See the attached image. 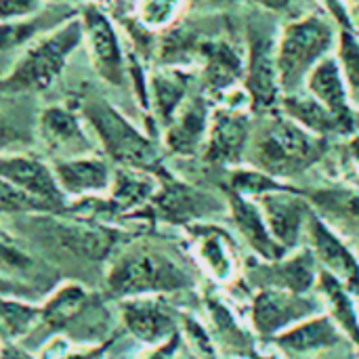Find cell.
<instances>
[{
	"label": "cell",
	"instance_id": "obj_18",
	"mask_svg": "<svg viewBox=\"0 0 359 359\" xmlns=\"http://www.w3.org/2000/svg\"><path fill=\"white\" fill-rule=\"evenodd\" d=\"M248 278L261 288H282L290 292H309L318 282L316 255L311 250H301L290 259L269 261L248 271Z\"/></svg>",
	"mask_w": 359,
	"mask_h": 359
},
{
	"label": "cell",
	"instance_id": "obj_12",
	"mask_svg": "<svg viewBox=\"0 0 359 359\" xmlns=\"http://www.w3.org/2000/svg\"><path fill=\"white\" fill-rule=\"evenodd\" d=\"M50 164L69 202L80 198L105 196L114 183L116 166H111L109 160L99 154L53 160Z\"/></svg>",
	"mask_w": 359,
	"mask_h": 359
},
{
	"label": "cell",
	"instance_id": "obj_34",
	"mask_svg": "<svg viewBox=\"0 0 359 359\" xmlns=\"http://www.w3.org/2000/svg\"><path fill=\"white\" fill-rule=\"evenodd\" d=\"M32 135H27L25 130H21L19 126H15L8 118H4L0 114V154H13V151H21L27 145H32Z\"/></svg>",
	"mask_w": 359,
	"mask_h": 359
},
{
	"label": "cell",
	"instance_id": "obj_16",
	"mask_svg": "<svg viewBox=\"0 0 359 359\" xmlns=\"http://www.w3.org/2000/svg\"><path fill=\"white\" fill-rule=\"evenodd\" d=\"M120 309L128 332L145 345L158 347L177 334V324L172 313L156 297L124 299Z\"/></svg>",
	"mask_w": 359,
	"mask_h": 359
},
{
	"label": "cell",
	"instance_id": "obj_28",
	"mask_svg": "<svg viewBox=\"0 0 359 359\" xmlns=\"http://www.w3.org/2000/svg\"><path fill=\"white\" fill-rule=\"evenodd\" d=\"M324 217L343 221L345 227H359V194L351 189H318L311 194Z\"/></svg>",
	"mask_w": 359,
	"mask_h": 359
},
{
	"label": "cell",
	"instance_id": "obj_17",
	"mask_svg": "<svg viewBox=\"0 0 359 359\" xmlns=\"http://www.w3.org/2000/svg\"><path fill=\"white\" fill-rule=\"evenodd\" d=\"M273 341L280 347V351H284L286 355L313 358L322 351H330L339 347L343 343V330L332 318L318 313L280 332Z\"/></svg>",
	"mask_w": 359,
	"mask_h": 359
},
{
	"label": "cell",
	"instance_id": "obj_2",
	"mask_svg": "<svg viewBox=\"0 0 359 359\" xmlns=\"http://www.w3.org/2000/svg\"><path fill=\"white\" fill-rule=\"evenodd\" d=\"M82 42L84 27L80 13H76L25 46L15 65L0 78V95H38L50 88Z\"/></svg>",
	"mask_w": 359,
	"mask_h": 359
},
{
	"label": "cell",
	"instance_id": "obj_4",
	"mask_svg": "<svg viewBox=\"0 0 359 359\" xmlns=\"http://www.w3.org/2000/svg\"><path fill=\"white\" fill-rule=\"evenodd\" d=\"M82 118L88 126H93L105 156L111 162L118 166L162 175L160 154L156 151L154 143L141 130H137L107 99H88L82 105Z\"/></svg>",
	"mask_w": 359,
	"mask_h": 359
},
{
	"label": "cell",
	"instance_id": "obj_11",
	"mask_svg": "<svg viewBox=\"0 0 359 359\" xmlns=\"http://www.w3.org/2000/svg\"><path fill=\"white\" fill-rule=\"evenodd\" d=\"M278 44L267 32H252L246 69V88L257 109H273L282 103V86L278 76Z\"/></svg>",
	"mask_w": 359,
	"mask_h": 359
},
{
	"label": "cell",
	"instance_id": "obj_3",
	"mask_svg": "<svg viewBox=\"0 0 359 359\" xmlns=\"http://www.w3.org/2000/svg\"><path fill=\"white\" fill-rule=\"evenodd\" d=\"M191 284V276L172 257L149 246L120 252L107 271V290L120 299L185 290Z\"/></svg>",
	"mask_w": 359,
	"mask_h": 359
},
{
	"label": "cell",
	"instance_id": "obj_25",
	"mask_svg": "<svg viewBox=\"0 0 359 359\" xmlns=\"http://www.w3.org/2000/svg\"><path fill=\"white\" fill-rule=\"evenodd\" d=\"M88 305L90 294L82 286L65 284L46 301L44 307H40V320L53 330H63L65 326L76 322Z\"/></svg>",
	"mask_w": 359,
	"mask_h": 359
},
{
	"label": "cell",
	"instance_id": "obj_14",
	"mask_svg": "<svg viewBox=\"0 0 359 359\" xmlns=\"http://www.w3.org/2000/svg\"><path fill=\"white\" fill-rule=\"evenodd\" d=\"M305 231L311 242V252L324 265V271L343 282L349 292L359 294V261L345 242L313 212H309Z\"/></svg>",
	"mask_w": 359,
	"mask_h": 359
},
{
	"label": "cell",
	"instance_id": "obj_37",
	"mask_svg": "<svg viewBox=\"0 0 359 359\" xmlns=\"http://www.w3.org/2000/svg\"><path fill=\"white\" fill-rule=\"evenodd\" d=\"M0 359H34V358H32L27 351H23L21 347L6 343V345H2V347H0Z\"/></svg>",
	"mask_w": 359,
	"mask_h": 359
},
{
	"label": "cell",
	"instance_id": "obj_20",
	"mask_svg": "<svg viewBox=\"0 0 359 359\" xmlns=\"http://www.w3.org/2000/svg\"><path fill=\"white\" fill-rule=\"evenodd\" d=\"M305 84H307V90L343 122L347 133H351L353 130V116H351V107H349V86H347L345 76L341 72L339 59L326 55L309 72Z\"/></svg>",
	"mask_w": 359,
	"mask_h": 359
},
{
	"label": "cell",
	"instance_id": "obj_13",
	"mask_svg": "<svg viewBox=\"0 0 359 359\" xmlns=\"http://www.w3.org/2000/svg\"><path fill=\"white\" fill-rule=\"evenodd\" d=\"M250 141V124L240 107L225 105L210 116L206 137V162L210 164H238Z\"/></svg>",
	"mask_w": 359,
	"mask_h": 359
},
{
	"label": "cell",
	"instance_id": "obj_41",
	"mask_svg": "<svg viewBox=\"0 0 359 359\" xmlns=\"http://www.w3.org/2000/svg\"><path fill=\"white\" fill-rule=\"evenodd\" d=\"M44 2H53V4H61V2H67V0H44Z\"/></svg>",
	"mask_w": 359,
	"mask_h": 359
},
{
	"label": "cell",
	"instance_id": "obj_22",
	"mask_svg": "<svg viewBox=\"0 0 359 359\" xmlns=\"http://www.w3.org/2000/svg\"><path fill=\"white\" fill-rule=\"evenodd\" d=\"M198 55L204 61V78L210 93H231L244 74L240 55L227 42H202Z\"/></svg>",
	"mask_w": 359,
	"mask_h": 359
},
{
	"label": "cell",
	"instance_id": "obj_9",
	"mask_svg": "<svg viewBox=\"0 0 359 359\" xmlns=\"http://www.w3.org/2000/svg\"><path fill=\"white\" fill-rule=\"evenodd\" d=\"M38 137L50 160L93 154V141L84 130L82 114H76L63 105H50L40 111Z\"/></svg>",
	"mask_w": 359,
	"mask_h": 359
},
{
	"label": "cell",
	"instance_id": "obj_24",
	"mask_svg": "<svg viewBox=\"0 0 359 359\" xmlns=\"http://www.w3.org/2000/svg\"><path fill=\"white\" fill-rule=\"evenodd\" d=\"M282 107L288 114V118H292L303 128H307L320 137L332 135V133H347L343 122L324 103H320L309 90L307 93L294 90L290 95H284Z\"/></svg>",
	"mask_w": 359,
	"mask_h": 359
},
{
	"label": "cell",
	"instance_id": "obj_30",
	"mask_svg": "<svg viewBox=\"0 0 359 359\" xmlns=\"http://www.w3.org/2000/svg\"><path fill=\"white\" fill-rule=\"evenodd\" d=\"M40 212H57L63 215L53 204L38 200L19 187H15L11 181L0 177V215H40Z\"/></svg>",
	"mask_w": 359,
	"mask_h": 359
},
{
	"label": "cell",
	"instance_id": "obj_40",
	"mask_svg": "<svg viewBox=\"0 0 359 359\" xmlns=\"http://www.w3.org/2000/svg\"><path fill=\"white\" fill-rule=\"evenodd\" d=\"M351 154H353V160H355V164H358L359 168V139H355V141L351 143Z\"/></svg>",
	"mask_w": 359,
	"mask_h": 359
},
{
	"label": "cell",
	"instance_id": "obj_26",
	"mask_svg": "<svg viewBox=\"0 0 359 359\" xmlns=\"http://www.w3.org/2000/svg\"><path fill=\"white\" fill-rule=\"evenodd\" d=\"M318 286L324 294V303H328L330 307L332 320L355 345H359V316L347 286L328 271H322L318 276Z\"/></svg>",
	"mask_w": 359,
	"mask_h": 359
},
{
	"label": "cell",
	"instance_id": "obj_10",
	"mask_svg": "<svg viewBox=\"0 0 359 359\" xmlns=\"http://www.w3.org/2000/svg\"><path fill=\"white\" fill-rule=\"evenodd\" d=\"M55 238V242L86 259H105L118 244V229L103 227L99 223L80 221V219H61L57 212H40L36 217Z\"/></svg>",
	"mask_w": 359,
	"mask_h": 359
},
{
	"label": "cell",
	"instance_id": "obj_33",
	"mask_svg": "<svg viewBox=\"0 0 359 359\" xmlns=\"http://www.w3.org/2000/svg\"><path fill=\"white\" fill-rule=\"evenodd\" d=\"M181 8V0H139L137 13L139 21L147 29H164L168 27Z\"/></svg>",
	"mask_w": 359,
	"mask_h": 359
},
{
	"label": "cell",
	"instance_id": "obj_38",
	"mask_svg": "<svg viewBox=\"0 0 359 359\" xmlns=\"http://www.w3.org/2000/svg\"><path fill=\"white\" fill-rule=\"evenodd\" d=\"M101 351L95 349V351H84V353H61L57 359H95Z\"/></svg>",
	"mask_w": 359,
	"mask_h": 359
},
{
	"label": "cell",
	"instance_id": "obj_27",
	"mask_svg": "<svg viewBox=\"0 0 359 359\" xmlns=\"http://www.w3.org/2000/svg\"><path fill=\"white\" fill-rule=\"evenodd\" d=\"M189 80L181 72H158L149 80L147 95H151L156 116L168 126L177 109L183 105Z\"/></svg>",
	"mask_w": 359,
	"mask_h": 359
},
{
	"label": "cell",
	"instance_id": "obj_39",
	"mask_svg": "<svg viewBox=\"0 0 359 359\" xmlns=\"http://www.w3.org/2000/svg\"><path fill=\"white\" fill-rule=\"evenodd\" d=\"M257 2H261L263 6L273 8V11H282V8H286V6H288V2H290V0H257Z\"/></svg>",
	"mask_w": 359,
	"mask_h": 359
},
{
	"label": "cell",
	"instance_id": "obj_5",
	"mask_svg": "<svg viewBox=\"0 0 359 359\" xmlns=\"http://www.w3.org/2000/svg\"><path fill=\"white\" fill-rule=\"evenodd\" d=\"M334 42L330 23L322 17H305L290 23L278 42V76L284 95L301 88L309 72L328 55Z\"/></svg>",
	"mask_w": 359,
	"mask_h": 359
},
{
	"label": "cell",
	"instance_id": "obj_1",
	"mask_svg": "<svg viewBox=\"0 0 359 359\" xmlns=\"http://www.w3.org/2000/svg\"><path fill=\"white\" fill-rule=\"evenodd\" d=\"M328 143L324 137L303 128L292 118L267 116L246 147V160L276 179L297 177L324 158Z\"/></svg>",
	"mask_w": 359,
	"mask_h": 359
},
{
	"label": "cell",
	"instance_id": "obj_32",
	"mask_svg": "<svg viewBox=\"0 0 359 359\" xmlns=\"http://www.w3.org/2000/svg\"><path fill=\"white\" fill-rule=\"evenodd\" d=\"M339 65L349 90L359 97V38L349 29H341L339 38Z\"/></svg>",
	"mask_w": 359,
	"mask_h": 359
},
{
	"label": "cell",
	"instance_id": "obj_31",
	"mask_svg": "<svg viewBox=\"0 0 359 359\" xmlns=\"http://www.w3.org/2000/svg\"><path fill=\"white\" fill-rule=\"evenodd\" d=\"M286 185H282L280 181H276V177L259 170V168H238L231 172V181H229V189L246 196V198H261L269 191H278L284 189Z\"/></svg>",
	"mask_w": 359,
	"mask_h": 359
},
{
	"label": "cell",
	"instance_id": "obj_36",
	"mask_svg": "<svg viewBox=\"0 0 359 359\" xmlns=\"http://www.w3.org/2000/svg\"><path fill=\"white\" fill-rule=\"evenodd\" d=\"M175 349H177V334H175L170 341L158 345V349H156L154 353H149L145 359H170L175 355Z\"/></svg>",
	"mask_w": 359,
	"mask_h": 359
},
{
	"label": "cell",
	"instance_id": "obj_8",
	"mask_svg": "<svg viewBox=\"0 0 359 359\" xmlns=\"http://www.w3.org/2000/svg\"><path fill=\"white\" fill-rule=\"evenodd\" d=\"M0 177L11 181L21 191L53 204L63 215L67 212L69 200L57 181L53 164H46L42 158L25 151L0 154Z\"/></svg>",
	"mask_w": 359,
	"mask_h": 359
},
{
	"label": "cell",
	"instance_id": "obj_6",
	"mask_svg": "<svg viewBox=\"0 0 359 359\" xmlns=\"http://www.w3.org/2000/svg\"><path fill=\"white\" fill-rule=\"evenodd\" d=\"M80 19L84 27V42L97 74L105 82L114 86H122L126 82L128 65L111 19L95 2L84 4V8L80 11Z\"/></svg>",
	"mask_w": 359,
	"mask_h": 359
},
{
	"label": "cell",
	"instance_id": "obj_35",
	"mask_svg": "<svg viewBox=\"0 0 359 359\" xmlns=\"http://www.w3.org/2000/svg\"><path fill=\"white\" fill-rule=\"evenodd\" d=\"M44 11V0H0V21L25 19Z\"/></svg>",
	"mask_w": 359,
	"mask_h": 359
},
{
	"label": "cell",
	"instance_id": "obj_23",
	"mask_svg": "<svg viewBox=\"0 0 359 359\" xmlns=\"http://www.w3.org/2000/svg\"><path fill=\"white\" fill-rule=\"evenodd\" d=\"M196 238V257L212 280L227 284L236 278V259L227 236L215 227H191Z\"/></svg>",
	"mask_w": 359,
	"mask_h": 359
},
{
	"label": "cell",
	"instance_id": "obj_42",
	"mask_svg": "<svg viewBox=\"0 0 359 359\" xmlns=\"http://www.w3.org/2000/svg\"><path fill=\"white\" fill-rule=\"evenodd\" d=\"M358 27H359V6H358Z\"/></svg>",
	"mask_w": 359,
	"mask_h": 359
},
{
	"label": "cell",
	"instance_id": "obj_15",
	"mask_svg": "<svg viewBox=\"0 0 359 359\" xmlns=\"http://www.w3.org/2000/svg\"><path fill=\"white\" fill-rule=\"evenodd\" d=\"M259 206L263 210V217L267 221V227L271 236L278 240V244L286 250L297 248L299 240L307 227L309 219V206L303 198L292 196L288 187L269 191L259 198Z\"/></svg>",
	"mask_w": 359,
	"mask_h": 359
},
{
	"label": "cell",
	"instance_id": "obj_7",
	"mask_svg": "<svg viewBox=\"0 0 359 359\" xmlns=\"http://www.w3.org/2000/svg\"><path fill=\"white\" fill-rule=\"evenodd\" d=\"M322 311V303L301 292L282 288H261L252 301L250 318L261 337H278L294 324Z\"/></svg>",
	"mask_w": 359,
	"mask_h": 359
},
{
	"label": "cell",
	"instance_id": "obj_19",
	"mask_svg": "<svg viewBox=\"0 0 359 359\" xmlns=\"http://www.w3.org/2000/svg\"><path fill=\"white\" fill-rule=\"evenodd\" d=\"M210 126V109L204 97H194L183 101L164 135L166 147L177 156H194L198 147L206 141Z\"/></svg>",
	"mask_w": 359,
	"mask_h": 359
},
{
	"label": "cell",
	"instance_id": "obj_29",
	"mask_svg": "<svg viewBox=\"0 0 359 359\" xmlns=\"http://www.w3.org/2000/svg\"><path fill=\"white\" fill-rule=\"evenodd\" d=\"M44 32H48V21H46L44 11H40L34 17H25V19L0 21V53L19 48V46H27L32 40H36Z\"/></svg>",
	"mask_w": 359,
	"mask_h": 359
},
{
	"label": "cell",
	"instance_id": "obj_21",
	"mask_svg": "<svg viewBox=\"0 0 359 359\" xmlns=\"http://www.w3.org/2000/svg\"><path fill=\"white\" fill-rule=\"evenodd\" d=\"M227 196H229V208H231L233 223L240 229V233L244 236V240L250 244V248L257 255H261L265 261H278V259L286 257V248H282L278 244V240L271 236L259 202H252V198L240 196L231 189H227Z\"/></svg>",
	"mask_w": 359,
	"mask_h": 359
}]
</instances>
